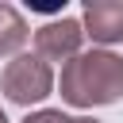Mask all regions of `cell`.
I'll return each instance as SVG.
<instances>
[{
    "label": "cell",
    "instance_id": "1",
    "mask_svg": "<svg viewBox=\"0 0 123 123\" xmlns=\"http://www.w3.org/2000/svg\"><path fill=\"white\" fill-rule=\"evenodd\" d=\"M62 100L73 108H100L123 96V58L111 50H81L62 65Z\"/></svg>",
    "mask_w": 123,
    "mask_h": 123
},
{
    "label": "cell",
    "instance_id": "2",
    "mask_svg": "<svg viewBox=\"0 0 123 123\" xmlns=\"http://www.w3.org/2000/svg\"><path fill=\"white\" fill-rule=\"evenodd\" d=\"M0 88H4V96H8L12 104H38V100L50 96V88H54L50 62H42L38 54H15V58L4 65Z\"/></svg>",
    "mask_w": 123,
    "mask_h": 123
},
{
    "label": "cell",
    "instance_id": "3",
    "mask_svg": "<svg viewBox=\"0 0 123 123\" xmlns=\"http://www.w3.org/2000/svg\"><path fill=\"white\" fill-rule=\"evenodd\" d=\"M81 38H85V27L77 19H54L46 27L35 31V54L42 62H69L81 54Z\"/></svg>",
    "mask_w": 123,
    "mask_h": 123
},
{
    "label": "cell",
    "instance_id": "4",
    "mask_svg": "<svg viewBox=\"0 0 123 123\" xmlns=\"http://www.w3.org/2000/svg\"><path fill=\"white\" fill-rule=\"evenodd\" d=\"M85 35L92 42H119L123 38V0H88L85 4Z\"/></svg>",
    "mask_w": 123,
    "mask_h": 123
},
{
    "label": "cell",
    "instance_id": "5",
    "mask_svg": "<svg viewBox=\"0 0 123 123\" xmlns=\"http://www.w3.org/2000/svg\"><path fill=\"white\" fill-rule=\"evenodd\" d=\"M31 38V31H27V23H23V15L12 8V4H0V58H8V54H15V50H23V42Z\"/></svg>",
    "mask_w": 123,
    "mask_h": 123
},
{
    "label": "cell",
    "instance_id": "6",
    "mask_svg": "<svg viewBox=\"0 0 123 123\" xmlns=\"http://www.w3.org/2000/svg\"><path fill=\"white\" fill-rule=\"evenodd\" d=\"M23 123H73V119L62 115V111H35V115H27Z\"/></svg>",
    "mask_w": 123,
    "mask_h": 123
},
{
    "label": "cell",
    "instance_id": "7",
    "mask_svg": "<svg viewBox=\"0 0 123 123\" xmlns=\"http://www.w3.org/2000/svg\"><path fill=\"white\" fill-rule=\"evenodd\" d=\"M73 123H100V119H73Z\"/></svg>",
    "mask_w": 123,
    "mask_h": 123
},
{
    "label": "cell",
    "instance_id": "8",
    "mask_svg": "<svg viewBox=\"0 0 123 123\" xmlns=\"http://www.w3.org/2000/svg\"><path fill=\"white\" fill-rule=\"evenodd\" d=\"M0 123H8V119H4V111H0Z\"/></svg>",
    "mask_w": 123,
    "mask_h": 123
}]
</instances>
